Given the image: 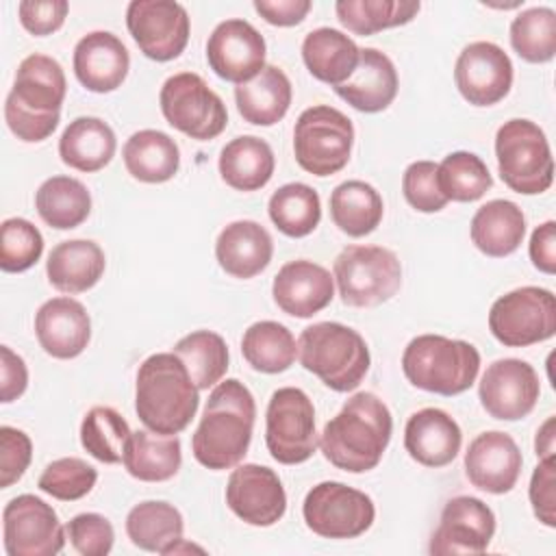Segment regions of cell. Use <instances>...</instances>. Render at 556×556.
I'll list each match as a JSON object with an SVG mask.
<instances>
[{
  "mask_svg": "<svg viewBox=\"0 0 556 556\" xmlns=\"http://www.w3.org/2000/svg\"><path fill=\"white\" fill-rule=\"evenodd\" d=\"M332 278L343 304L369 308L400 291L402 265L395 252L382 245H348L334 258Z\"/></svg>",
  "mask_w": 556,
  "mask_h": 556,
  "instance_id": "8",
  "label": "cell"
},
{
  "mask_svg": "<svg viewBox=\"0 0 556 556\" xmlns=\"http://www.w3.org/2000/svg\"><path fill=\"white\" fill-rule=\"evenodd\" d=\"M291 80L276 65H265L252 80L235 87L237 111L254 126L278 124L291 106Z\"/></svg>",
  "mask_w": 556,
  "mask_h": 556,
  "instance_id": "29",
  "label": "cell"
},
{
  "mask_svg": "<svg viewBox=\"0 0 556 556\" xmlns=\"http://www.w3.org/2000/svg\"><path fill=\"white\" fill-rule=\"evenodd\" d=\"M397 85L393 61L376 48H361L354 74L334 91L361 113H380L395 100Z\"/></svg>",
  "mask_w": 556,
  "mask_h": 556,
  "instance_id": "26",
  "label": "cell"
},
{
  "mask_svg": "<svg viewBox=\"0 0 556 556\" xmlns=\"http://www.w3.org/2000/svg\"><path fill=\"white\" fill-rule=\"evenodd\" d=\"M265 39L245 20L232 17L219 22L206 41V61L211 70L235 85L252 80L265 67Z\"/></svg>",
  "mask_w": 556,
  "mask_h": 556,
  "instance_id": "18",
  "label": "cell"
},
{
  "mask_svg": "<svg viewBox=\"0 0 556 556\" xmlns=\"http://www.w3.org/2000/svg\"><path fill=\"white\" fill-rule=\"evenodd\" d=\"M352 119L334 106L315 104L300 113L293 128V154L298 165L313 176L341 172L352 154Z\"/></svg>",
  "mask_w": 556,
  "mask_h": 556,
  "instance_id": "7",
  "label": "cell"
},
{
  "mask_svg": "<svg viewBox=\"0 0 556 556\" xmlns=\"http://www.w3.org/2000/svg\"><path fill=\"white\" fill-rule=\"evenodd\" d=\"M454 80L469 104H497L513 87L510 56L493 41H473L460 50L454 65Z\"/></svg>",
  "mask_w": 556,
  "mask_h": 556,
  "instance_id": "16",
  "label": "cell"
},
{
  "mask_svg": "<svg viewBox=\"0 0 556 556\" xmlns=\"http://www.w3.org/2000/svg\"><path fill=\"white\" fill-rule=\"evenodd\" d=\"M241 354L252 369L263 374H280L293 365L298 343L287 326L265 319L252 324L243 332Z\"/></svg>",
  "mask_w": 556,
  "mask_h": 556,
  "instance_id": "39",
  "label": "cell"
},
{
  "mask_svg": "<svg viewBox=\"0 0 556 556\" xmlns=\"http://www.w3.org/2000/svg\"><path fill=\"white\" fill-rule=\"evenodd\" d=\"M172 352L187 367L193 384L204 391L222 382L228 369V345L213 330H193L176 341Z\"/></svg>",
  "mask_w": 556,
  "mask_h": 556,
  "instance_id": "41",
  "label": "cell"
},
{
  "mask_svg": "<svg viewBox=\"0 0 556 556\" xmlns=\"http://www.w3.org/2000/svg\"><path fill=\"white\" fill-rule=\"evenodd\" d=\"M419 9L417 0H339L334 4L339 22L361 37L408 24Z\"/></svg>",
  "mask_w": 556,
  "mask_h": 556,
  "instance_id": "42",
  "label": "cell"
},
{
  "mask_svg": "<svg viewBox=\"0 0 556 556\" xmlns=\"http://www.w3.org/2000/svg\"><path fill=\"white\" fill-rule=\"evenodd\" d=\"M126 26L139 50L159 63L182 54L191 28L187 9L174 0H132Z\"/></svg>",
  "mask_w": 556,
  "mask_h": 556,
  "instance_id": "14",
  "label": "cell"
},
{
  "mask_svg": "<svg viewBox=\"0 0 556 556\" xmlns=\"http://www.w3.org/2000/svg\"><path fill=\"white\" fill-rule=\"evenodd\" d=\"M302 515L308 530L317 536L356 539L371 528L376 506L367 493L343 482L326 480L306 493Z\"/></svg>",
  "mask_w": 556,
  "mask_h": 556,
  "instance_id": "12",
  "label": "cell"
},
{
  "mask_svg": "<svg viewBox=\"0 0 556 556\" xmlns=\"http://www.w3.org/2000/svg\"><path fill=\"white\" fill-rule=\"evenodd\" d=\"M510 46L528 63H547L556 54V13L549 7L521 11L510 24Z\"/></svg>",
  "mask_w": 556,
  "mask_h": 556,
  "instance_id": "45",
  "label": "cell"
},
{
  "mask_svg": "<svg viewBox=\"0 0 556 556\" xmlns=\"http://www.w3.org/2000/svg\"><path fill=\"white\" fill-rule=\"evenodd\" d=\"M226 504L241 521L267 528L282 519L287 510V493L274 469L243 463L237 465L228 478Z\"/></svg>",
  "mask_w": 556,
  "mask_h": 556,
  "instance_id": "17",
  "label": "cell"
},
{
  "mask_svg": "<svg viewBox=\"0 0 556 556\" xmlns=\"http://www.w3.org/2000/svg\"><path fill=\"white\" fill-rule=\"evenodd\" d=\"M384 204L376 187L365 180H345L330 193V217L350 237H365L382 222Z\"/></svg>",
  "mask_w": 556,
  "mask_h": 556,
  "instance_id": "36",
  "label": "cell"
},
{
  "mask_svg": "<svg viewBox=\"0 0 556 556\" xmlns=\"http://www.w3.org/2000/svg\"><path fill=\"white\" fill-rule=\"evenodd\" d=\"M122 463L126 471L141 482H165L180 469V439L176 434L135 430L130 432Z\"/></svg>",
  "mask_w": 556,
  "mask_h": 556,
  "instance_id": "35",
  "label": "cell"
},
{
  "mask_svg": "<svg viewBox=\"0 0 556 556\" xmlns=\"http://www.w3.org/2000/svg\"><path fill=\"white\" fill-rule=\"evenodd\" d=\"M98 471L87 460L76 456L56 458L41 471L37 486L61 502H74L91 493L96 486Z\"/></svg>",
  "mask_w": 556,
  "mask_h": 556,
  "instance_id": "47",
  "label": "cell"
},
{
  "mask_svg": "<svg viewBox=\"0 0 556 556\" xmlns=\"http://www.w3.org/2000/svg\"><path fill=\"white\" fill-rule=\"evenodd\" d=\"M0 400L4 404L17 400L28 387L26 363L9 345H0Z\"/></svg>",
  "mask_w": 556,
  "mask_h": 556,
  "instance_id": "54",
  "label": "cell"
},
{
  "mask_svg": "<svg viewBox=\"0 0 556 556\" xmlns=\"http://www.w3.org/2000/svg\"><path fill=\"white\" fill-rule=\"evenodd\" d=\"M361 48L345 33L321 26L311 30L302 41V59L306 70L321 83L339 87L354 74Z\"/></svg>",
  "mask_w": 556,
  "mask_h": 556,
  "instance_id": "30",
  "label": "cell"
},
{
  "mask_svg": "<svg viewBox=\"0 0 556 556\" xmlns=\"http://www.w3.org/2000/svg\"><path fill=\"white\" fill-rule=\"evenodd\" d=\"M106 267L102 248L91 239H70L52 248L46 274L61 293H83L98 285Z\"/></svg>",
  "mask_w": 556,
  "mask_h": 556,
  "instance_id": "28",
  "label": "cell"
},
{
  "mask_svg": "<svg viewBox=\"0 0 556 556\" xmlns=\"http://www.w3.org/2000/svg\"><path fill=\"white\" fill-rule=\"evenodd\" d=\"M274 256L271 235L252 219H237L222 228L215 241V258L232 278L258 276Z\"/></svg>",
  "mask_w": 556,
  "mask_h": 556,
  "instance_id": "25",
  "label": "cell"
},
{
  "mask_svg": "<svg viewBox=\"0 0 556 556\" xmlns=\"http://www.w3.org/2000/svg\"><path fill=\"white\" fill-rule=\"evenodd\" d=\"M180 552H204V549L198 547V545H193V543H187L185 539H180V541L174 543L165 554H180Z\"/></svg>",
  "mask_w": 556,
  "mask_h": 556,
  "instance_id": "58",
  "label": "cell"
},
{
  "mask_svg": "<svg viewBox=\"0 0 556 556\" xmlns=\"http://www.w3.org/2000/svg\"><path fill=\"white\" fill-rule=\"evenodd\" d=\"M159 104L172 128L198 141L215 139L228 124L224 100L193 72L169 76L161 87Z\"/></svg>",
  "mask_w": 556,
  "mask_h": 556,
  "instance_id": "9",
  "label": "cell"
},
{
  "mask_svg": "<svg viewBox=\"0 0 556 556\" xmlns=\"http://www.w3.org/2000/svg\"><path fill=\"white\" fill-rule=\"evenodd\" d=\"M117 139L113 128L100 117H76L59 139L61 161L76 172H98L115 156Z\"/></svg>",
  "mask_w": 556,
  "mask_h": 556,
  "instance_id": "32",
  "label": "cell"
},
{
  "mask_svg": "<svg viewBox=\"0 0 556 556\" xmlns=\"http://www.w3.org/2000/svg\"><path fill=\"white\" fill-rule=\"evenodd\" d=\"M402 371L413 387L452 397L465 393L476 382L480 352L463 339L419 334L404 348Z\"/></svg>",
  "mask_w": 556,
  "mask_h": 556,
  "instance_id": "5",
  "label": "cell"
},
{
  "mask_svg": "<svg viewBox=\"0 0 556 556\" xmlns=\"http://www.w3.org/2000/svg\"><path fill=\"white\" fill-rule=\"evenodd\" d=\"M43 252V237L24 217H9L0 226V269L20 274L30 269Z\"/></svg>",
  "mask_w": 556,
  "mask_h": 556,
  "instance_id": "46",
  "label": "cell"
},
{
  "mask_svg": "<svg viewBox=\"0 0 556 556\" xmlns=\"http://www.w3.org/2000/svg\"><path fill=\"white\" fill-rule=\"evenodd\" d=\"M489 330L506 348H526L556 334V298L543 287H519L497 298Z\"/></svg>",
  "mask_w": 556,
  "mask_h": 556,
  "instance_id": "10",
  "label": "cell"
},
{
  "mask_svg": "<svg viewBox=\"0 0 556 556\" xmlns=\"http://www.w3.org/2000/svg\"><path fill=\"white\" fill-rule=\"evenodd\" d=\"M267 213L282 235L293 239L306 237L321 219L319 193L304 182H287L271 193Z\"/></svg>",
  "mask_w": 556,
  "mask_h": 556,
  "instance_id": "40",
  "label": "cell"
},
{
  "mask_svg": "<svg viewBox=\"0 0 556 556\" xmlns=\"http://www.w3.org/2000/svg\"><path fill=\"white\" fill-rule=\"evenodd\" d=\"M35 334L46 354L70 361L89 345L91 319L78 300L67 295L52 298L35 313Z\"/></svg>",
  "mask_w": 556,
  "mask_h": 556,
  "instance_id": "22",
  "label": "cell"
},
{
  "mask_svg": "<svg viewBox=\"0 0 556 556\" xmlns=\"http://www.w3.org/2000/svg\"><path fill=\"white\" fill-rule=\"evenodd\" d=\"M402 193L419 213H437L450 202L439 189L437 163L432 161H415L404 169Z\"/></svg>",
  "mask_w": 556,
  "mask_h": 556,
  "instance_id": "48",
  "label": "cell"
},
{
  "mask_svg": "<svg viewBox=\"0 0 556 556\" xmlns=\"http://www.w3.org/2000/svg\"><path fill=\"white\" fill-rule=\"evenodd\" d=\"M122 156L128 174L150 185L172 180L180 167L178 143L167 132L154 128H143L130 135Z\"/></svg>",
  "mask_w": 556,
  "mask_h": 556,
  "instance_id": "33",
  "label": "cell"
},
{
  "mask_svg": "<svg viewBox=\"0 0 556 556\" xmlns=\"http://www.w3.org/2000/svg\"><path fill=\"white\" fill-rule=\"evenodd\" d=\"M33 458V443L24 430L13 426L0 428V486L9 489L28 469Z\"/></svg>",
  "mask_w": 556,
  "mask_h": 556,
  "instance_id": "50",
  "label": "cell"
},
{
  "mask_svg": "<svg viewBox=\"0 0 556 556\" xmlns=\"http://www.w3.org/2000/svg\"><path fill=\"white\" fill-rule=\"evenodd\" d=\"M254 417V395L241 380L226 378L217 382L191 437L193 458L213 471L237 467L248 454Z\"/></svg>",
  "mask_w": 556,
  "mask_h": 556,
  "instance_id": "1",
  "label": "cell"
},
{
  "mask_svg": "<svg viewBox=\"0 0 556 556\" xmlns=\"http://www.w3.org/2000/svg\"><path fill=\"white\" fill-rule=\"evenodd\" d=\"M67 11L70 4L65 0H22L17 4L22 26L35 37L59 30L67 17Z\"/></svg>",
  "mask_w": 556,
  "mask_h": 556,
  "instance_id": "53",
  "label": "cell"
},
{
  "mask_svg": "<svg viewBox=\"0 0 556 556\" xmlns=\"http://www.w3.org/2000/svg\"><path fill=\"white\" fill-rule=\"evenodd\" d=\"M35 208L50 228L72 230L89 217L91 193L78 178L52 176L39 185Z\"/></svg>",
  "mask_w": 556,
  "mask_h": 556,
  "instance_id": "37",
  "label": "cell"
},
{
  "mask_svg": "<svg viewBox=\"0 0 556 556\" xmlns=\"http://www.w3.org/2000/svg\"><path fill=\"white\" fill-rule=\"evenodd\" d=\"M128 421L111 406H93L80 424V445L96 460L115 465L122 463L126 443L130 439Z\"/></svg>",
  "mask_w": 556,
  "mask_h": 556,
  "instance_id": "44",
  "label": "cell"
},
{
  "mask_svg": "<svg viewBox=\"0 0 556 556\" xmlns=\"http://www.w3.org/2000/svg\"><path fill=\"white\" fill-rule=\"evenodd\" d=\"M482 408L502 421H517L532 413L541 395L534 367L521 358H500L486 367L478 387Z\"/></svg>",
  "mask_w": 556,
  "mask_h": 556,
  "instance_id": "15",
  "label": "cell"
},
{
  "mask_svg": "<svg viewBox=\"0 0 556 556\" xmlns=\"http://www.w3.org/2000/svg\"><path fill=\"white\" fill-rule=\"evenodd\" d=\"M391 432L393 417L389 406L376 393L361 391L324 426L319 450L337 469L365 473L382 460Z\"/></svg>",
  "mask_w": 556,
  "mask_h": 556,
  "instance_id": "2",
  "label": "cell"
},
{
  "mask_svg": "<svg viewBox=\"0 0 556 556\" xmlns=\"http://www.w3.org/2000/svg\"><path fill=\"white\" fill-rule=\"evenodd\" d=\"M523 456L515 439L500 430L478 434L465 452V473L469 482L486 493L513 491L519 480Z\"/></svg>",
  "mask_w": 556,
  "mask_h": 556,
  "instance_id": "20",
  "label": "cell"
},
{
  "mask_svg": "<svg viewBox=\"0 0 556 556\" xmlns=\"http://www.w3.org/2000/svg\"><path fill=\"white\" fill-rule=\"evenodd\" d=\"M530 261L543 274L556 271V222L547 219L545 224L536 226L530 237Z\"/></svg>",
  "mask_w": 556,
  "mask_h": 556,
  "instance_id": "56",
  "label": "cell"
},
{
  "mask_svg": "<svg viewBox=\"0 0 556 556\" xmlns=\"http://www.w3.org/2000/svg\"><path fill=\"white\" fill-rule=\"evenodd\" d=\"M528 497L534 510V517L547 526L556 528V460L554 456L539 458V465L532 471Z\"/></svg>",
  "mask_w": 556,
  "mask_h": 556,
  "instance_id": "51",
  "label": "cell"
},
{
  "mask_svg": "<svg viewBox=\"0 0 556 556\" xmlns=\"http://www.w3.org/2000/svg\"><path fill=\"white\" fill-rule=\"evenodd\" d=\"M463 445L460 426L441 408L428 406L413 413L404 428V447L424 467L450 465Z\"/></svg>",
  "mask_w": 556,
  "mask_h": 556,
  "instance_id": "24",
  "label": "cell"
},
{
  "mask_svg": "<svg viewBox=\"0 0 556 556\" xmlns=\"http://www.w3.org/2000/svg\"><path fill=\"white\" fill-rule=\"evenodd\" d=\"M217 165L219 176L228 187L237 191H256L271 180L276 159L265 139L243 135L222 148Z\"/></svg>",
  "mask_w": 556,
  "mask_h": 556,
  "instance_id": "34",
  "label": "cell"
},
{
  "mask_svg": "<svg viewBox=\"0 0 556 556\" xmlns=\"http://www.w3.org/2000/svg\"><path fill=\"white\" fill-rule=\"evenodd\" d=\"M554 447H556V417L552 415L536 430L534 452L539 458H547V456H554Z\"/></svg>",
  "mask_w": 556,
  "mask_h": 556,
  "instance_id": "57",
  "label": "cell"
},
{
  "mask_svg": "<svg viewBox=\"0 0 556 556\" xmlns=\"http://www.w3.org/2000/svg\"><path fill=\"white\" fill-rule=\"evenodd\" d=\"M495 534V515L478 497L456 495L443 510L430 539V554H482Z\"/></svg>",
  "mask_w": 556,
  "mask_h": 556,
  "instance_id": "19",
  "label": "cell"
},
{
  "mask_svg": "<svg viewBox=\"0 0 556 556\" xmlns=\"http://www.w3.org/2000/svg\"><path fill=\"white\" fill-rule=\"evenodd\" d=\"M298 358L328 389L348 393L356 389L369 371V348L350 326L339 321H317L300 332Z\"/></svg>",
  "mask_w": 556,
  "mask_h": 556,
  "instance_id": "4",
  "label": "cell"
},
{
  "mask_svg": "<svg viewBox=\"0 0 556 556\" xmlns=\"http://www.w3.org/2000/svg\"><path fill=\"white\" fill-rule=\"evenodd\" d=\"M495 156L502 180L517 193L536 195L552 187L554 159L545 132L530 119H508L497 128Z\"/></svg>",
  "mask_w": 556,
  "mask_h": 556,
  "instance_id": "6",
  "label": "cell"
},
{
  "mask_svg": "<svg viewBox=\"0 0 556 556\" xmlns=\"http://www.w3.org/2000/svg\"><path fill=\"white\" fill-rule=\"evenodd\" d=\"M65 72L61 63L48 54H28L15 72L9 98L39 115H61L65 100Z\"/></svg>",
  "mask_w": 556,
  "mask_h": 556,
  "instance_id": "27",
  "label": "cell"
},
{
  "mask_svg": "<svg viewBox=\"0 0 556 556\" xmlns=\"http://www.w3.org/2000/svg\"><path fill=\"white\" fill-rule=\"evenodd\" d=\"M311 9V0H254V11L271 26H295Z\"/></svg>",
  "mask_w": 556,
  "mask_h": 556,
  "instance_id": "55",
  "label": "cell"
},
{
  "mask_svg": "<svg viewBox=\"0 0 556 556\" xmlns=\"http://www.w3.org/2000/svg\"><path fill=\"white\" fill-rule=\"evenodd\" d=\"M437 180L441 193L454 202H476L493 185L486 163L467 150L450 152L437 165Z\"/></svg>",
  "mask_w": 556,
  "mask_h": 556,
  "instance_id": "43",
  "label": "cell"
},
{
  "mask_svg": "<svg viewBox=\"0 0 556 556\" xmlns=\"http://www.w3.org/2000/svg\"><path fill=\"white\" fill-rule=\"evenodd\" d=\"M67 539L83 556H106L113 549L115 530L104 515L80 513L65 526Z\"/></svg>",
  "mask_w": 556,
  "mask_h": 556,
  "instance_id": "49",
  "label": "cell"
},
{
  "mask_svg": "<svg viewBox=\"0 0 556 556\" xmlns=\"http://www.w3.org/2000/svg\"><path fill=\"white\" fill-rule=\"evenodd\" d=\"M469 235L482 254L504 258L513 254L526 237L523 211L510 200H491L473 213Z\"/></svg>",
  "mask_w": 556,
  "mask_h": 556,
  "instance_id": "31",
  "label": "cell"
},
{
  "mask_svg": "<svg viewBox=\"0 0 556 556\" xmlns=\"http://www.w3.org/2000/svg\"><path fill=\"white\" fill-rule=\"evenodd\" d=\"M56 510L37 495L13 497L2 510V539L9 556H54L65 545Z\"/></svg>",
  "mask_w": 556,
  "mask_h": 556,
  "instance_id": "13",
  "label": "cell"
},
{
  "mask_svg": "<svg viewBox=\"0 0 556 556\" xmlns=\"http://www.w3.org/2000/svg\"><path fill=\"white\" fill-rule=\"evenodd\" d=\"M198 391L187 367L174 352H156L137 371V417L156 434H178L198 413Z\"/></svg>",
  "mask_w": 556,
  "mask_h": 556,
  "instance_id": "3",
  "label": "cell"
},
{
  "mask_svg": "<svg viewBox=\"0 0 556 556\" xmlns=\"http://www.w3.org/2000/svg\"><path fill=\"white\" fill-rule=\"evenodd\" d=\"M130 54L122 39L109 30L87 33L74 48V74L93 93H111L128 76Z\"/></svg>",
  "mask_w": 556,
  "mask_h": 556,
  "instance_id": "23",
  "label": "cell"
},
{
  "mask_svg": "<svg viewBox=\"0 0 556 556\" xmlns=\"http://www.w3.org/2000/svg\"><path fill=\"white\" fill-rule=\"evenodd\" d=\"M59 117L61 115L33 113L7 96V102H4L7 126L17 139H22L26 143H39V141L48 139L56 130Z\"/></svg>",
  "mask_w": 556,
  "mask_h": 556,
  "instance_id": "52",
  "label": "cell"
},
{
  "mask_svg": "<svg viewBox=\"0 0 556 556\" xmlns=\"http://www.w3.org/2000/svg\"><path fill=\"white\" fill-rule=\"evenodd\" d=\"M265 443L280 465L308 460L317 445L315 408L311 397L298 387L276 389L265 413Z\"/></svg>",
  "mask_w": 556,
  "mask_h": 556,
  "instance_id": "11",
  "label": "cell"
},
{
  "mask_svg": "<svg viewBox=\"0 0 556 556\" xmlns=\"http://www.w3.org/2000/svg\"><path fill=\"white\" fill-rule=\"evenodd\" d=\"M185 521L180 510L163 500H148L130 508L126 517V534L132 545L165 554L174 543L182 539Z\"/></svg>",
  "mask_w": 556,
  "mask_h": 556,
  "instance_id": "38",
  "label": "cell"
},
{
  "mask_svg": "<svg viewBox=\"0 0 556 556\" xmlns=\"http://www.w3.org/2000/svg\"><path fill=\"white\" fill-rule=\"evenodd\" d=\"M330 271L308 258L285 263L274 276L271 295L278 308L291 317L308 319L324 311L334 298Z\"/></svg>",
  "mask_w": 556,
  "mask_h": 556,
  "instance_id": "21",
  "label": "cell"
}]
</instances>
